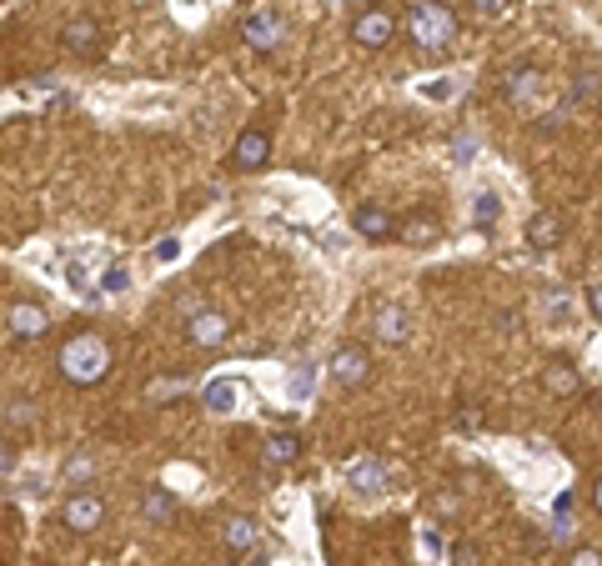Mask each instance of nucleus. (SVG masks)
<instances>
[{"label":"nucleus","instance_id":"31","mask_svg":"<svg viewBox=\"0 0 602 566\" xmlns=\"http://www.w3.org/2000/svg\"><path fill=\"white\" fill-rule=\"evenodd\" d=\"M291 391H296V396H307V391H312V366H301V376L291 381Z\"/></svg>","mask_w":602,"mask_h":566},{"label":"nucleus","instance_id":"17","mask_svg":"<svg viewBox=\"0 0 602 566\" xmlns=\"http://www.w3.org/2000/svg\"><path fill=\"white\" fill-rule=\"evenodd\" d=\"M261 456H266V466H291L301 456V436L296 431H276V436H266Z\"/></svg>","mask_w":602,"mask_h":566},{"label":"nucleus","instance_id":"34","mask_svg":"<svg viewBox=\"0 0 602 566\" xmlns=\"http://www.w3.org/2000/svg\"><path fill=\"white\" fill-rule=\"evenodd\" d=\"M592 506L602 511V476H597V486H592Z\"/></svg>","mask_w":602,"mask_h":566},{"label":"nucleus","instance_id":"15","mask_svg":"<svg viewBox=\"0 0 602 566\" xmlns=\"http://www.w3.org/2000/svg\"><path fill=\"white\" fill-rule=\"evenodd\" d=\"M522 236H527V246H532V251H552V246H562V216L537 211V216H527Z\"/></svg>","mask_w":602,"mask_h":566},{"label":"nucleus","instance_id":"2","mask_svg":"<svg viewBox=\"0 0 602 566\" xmlns=\"http://www.w3.org/2000/svg\"><path fill=\"white\" fill-rule=\"evenodd\" d=\"M56 371H61V381H71V386H96V381L111 376V346H106L96 331H76V336L61 346Z\"/></svg>","mask_w":602,"mask_h":566},{"label":"nucleus","instance_id":"5","mask_svg":"<svg viewBox=\"0 0 602 566\" xmlns=\"http://www.w3.org/2000/svg\"><path fill=\"white\" fill-rule=\"evenodd\" d=\"M61 521H66L76 536H91V531L106 526V501H101L96 491H71V496L61 501Z\"/></svg>","mask_w":602,"mask_h":566},{"label":"nucleus","instance_id":"14","mask_svg":"<svg viewBox=\"0 0 602 566\" xmlns=\"http://www.w3.org/2000/svg\"><path fill=\"white\" fill-rule=\"evenodd\" d=\"M397 241H402V246H437V241H442V221H437V216L412 211V216H402Z\"/></svg>","mask_w":602,"mask_h":566},{"label":"nucleus","instance_id":"19","mask_svg":"<svg viewBox=\"0 0 602 566\" xmlns=\"http://www.w3.org/2000/svg\"><path fill=\"white\" fill-rule=\"evenodd\" d=\"M221 541H226L231 551H251V546L261 541V526H256L251 516H231V521L221 526Z\"/></svg>","mask_w":602,"mask_h":566},{"label":"nucleus","instance_id":"12","mask_svg":"<svg viewBox=\"0 0 602 566\" xmlns=\"http://www.w3.org/2000/svg\"><path fill=\"white\" fill-rule=\"evenodd\" d=\"M352 226H357V236H367V241H377V246H382V241H392V236H397V226H402V221H397L387 206H357Z\"/></svg>","mask_w":602,"mask_h":566},{"label":"nucleus","instance_id":"10","mask_svg":"<svg viewBox=\"0 0 602 566\" xmlns=\"http://www.w3.org/2000/svg\"><path fill=\"white\" fill-rule=\"evenodd\" d=\"M226 336H231V321L221 316V311H191L186 316V341L191 346H226Z\"/></svg>","mask_w":602,"mask_h":566},{"label":"nucleus","instance_id":"20","mask_svg":"<svg viewBox=\"0 0 602 566\" xmlns=\"http://www.w3.org/2000/svg\"><path fill=\"white\" fill-rule=\"evenodd\" d=\"M141 511H146V521H171L176 516V496L166 491V486H146V496H141Z\"/></svg>","mask_w":602,"mask_h":566},{"label":"nucleus","instance_id":"24","mask_svg":"<svg viewBox=\"0 0 602 566\" xmlns=\"http://www.w3.org/2000/svg\"><path fill=\"white\" fill-rule=\"evenodd\" d=\"M567 566H602V551H592V546H572V551H567Z\"/></svg>","mask_w":602,"mask_h":566},{"label":"nucleus","instance_id":"29","mask_svg":"<svg viewBox=\"0 0 602 566\" xmlns=\"http://www.w3.org/2000/svg\"><path fill=\"white\" fill-rule=\"evenodd\" d=\"M16 421H21V426L31 421V411H26V401H6V426L16 431Z\"/></svg>","mask_w":602,"mask_h":566},{"label":"nucleus","instance_id":"16","mask_svg":"<svg viewBox=\"0 0 602 566\" xmlns=\"http://www.w3.org/2000/svg\"><path fill=\"white\" fill-rule=\"evenodd\" d=\"M542 386L552 391V396H572V391H582V376H577V366L572 361H547V371H542Z\"/></svg>","mask_w":602,"mask_h":566},{"label":"nucleus","instance_id":"1","mask_svg":"<svg viewBox=\"0 0 602 566\" xmlns=\"http://www.w3.org/2000/svg\"><path fill=\"white\" fill-rule=\"evenodd\" d=\"M407 41L417 46L422 61H442L457 46V16L447 0H417L407 11Z\"/></svg>","mask_w":602,"mask_h":566},{"label":"nucleus","instance_id":"32","mask_svg":"<svg viewBox=\"0 0 602 566\" xmlns=\"http://www.w3.org/2000/svg\"><path fill=\"white\" fill-rule=\"evenodd\" d=\"M427 96H432V101H447V96H452V81H432Z\"/></svg>","mask_w":602,"mask_h":566},{"label":"nucleus","instance_id":"3","mask_svg":"<svg viewBox=\"0 0 602 566\" xmlns=\"http://www.w3.org/2000/svg\"><path fill=\"white\" fill-rule=\"evenodd\" d=\"M397 11L392 6H367L357 21H352V41L357 46H367V51H387L392 41H397Z\"/></svg>","mask_w":602,"mask_h":566},{"label":"nucleus","instance_id":"30","mask_svg":"<svg viewBox=\"0 0 602 566\" xmlns=\"http://www.w3.org/2000/svg\"><path fill=\"white\" fill-rule=\"evenodd\" d=\"M101 286H106V291H126V271H121V266H111V271L101 276Z\"/></svg>","mask_w":602,"mask_h":566},{"label":"nucleus","instance_id":"11","mask_svg":"<svg viewBox=\"0 0 602 566\" xmlns=\"http://www.w3.org/2000/svg\"><path fill=\"white\" fill-rule=\"evenodd\" d=\"M61 46H66L71 56H96V51H101V26H96L91 16H71V21L61 26Z\"/></svg>","mask_w":602,"mask_h":566},{"label":"nucleus","instance_id":"7","mask_svg":"<svg viewBox=\"0 0 602 566\" xmlns=\"http://www.w3.org/2000/svg\"><path fill=\"white\" fill-rule=\"evenodd\" d=\"M6 331H11V341H41L51 331V316L36 301H11L6 306Z\"/></svg>","mask_w":602,"mask_h":566},{"label":"nucleus","instance_id":"21","mask_svg":"<svg viewBox=\"0 0 602 566\" xmlns=\"http://www.w3.org/2000/svg\"><path fill=\"white\" fill-rule=\"evenodd\" d=\"M206 406L221 411V416L236 411V381H211V386H206Z\"/></svg>","mask_w":602,"mask_h":566},{"label":"nucleus","instance_id":"25","mask_svg":"<svg viewBox=\"0 0 602 566\" xmlns=\"http://www.w3.org/2000/svg\"><path fill=\"white\" fill-rule=\"evenodd\" d=\"M472 11H482V16H507L512 11V0H467Z\"/></svg>","mask_w":602,"mask_h":566},{"label":"nucleus","instance_id":"33","mask_svg":"<svg viewBox=\"0 0 602 566\" xmlns=\"http://www.w3.org/2000/svg\"><path fill=\"white\" fill-rule=\"evenodd\" d=\"M587 306H592V316H597V321H602V281H597V286H592V291H587Z\"/></svg>","mask_w":602,"mask_h":566},{"label":"nucleus","instance_id":"27","mask_svg":"<svg viewBox=\"0 0 602 566\" xmlns=\"http://www.w3.org/2000/svg\"><path fill=\"white\" fill-rule=\"evenodd\" d=\"M91 471H96V461H91V456H76V461L66 466V481H86Z\"/></svg>","mask_w":602,"mask_h":566},{"label":"nucleus","instance_id":"28","mask_svg":"<svg viewBox=\"0 0 602 566\" xmlns=\"http://www.w3.org/2000/svg\"><path fill=\"white\" fill-rule=\"evenodd\" d=\"M452 561H457V566H477V561H482V546H472V541H462V546L452 551Z\"/></svg>","mask_w":602,"mask_h":566},{"label":"nucleus","instance_id":"18","mask_svg":"<svg viewBox=\"0 0 602 566\" xmlns=\"http://www.w3.org/2000/svg\"><path fill=\"white\" fill-rule=\"evenodd\" d=\"M347 486L362 491V496H377V491H387V466L382 461H357L352 476H347Z\"/></svg>","mask_w":602,"mask_h":566},{"label":"nucleus","instance_id":"26","mask_svg":"<svg viewBox=\"0 0 602 566\" xmlns=\"http://www.w3.org/2000/svg\"><path fill=\"white\" fill-rule=\"evenodd\" d=\"M176 256H181V236H166V241H156V261H166V266H171Z\"/></svg>","mask_w":602,"mask_h":566},{"label":"nucleus","instance_id":"9","mask_svg":"<svg viewBox=\"0 0 602 566\" xmlns=\"http://www.w3.org/2000/svg\"><path fill=\"white\" fill-rule=\"evenodd\" d=\"M372 331H377V341H382V346H402V341L412 336V311H407V306H397V301H382V306H377V316H372Z\"/></svg>","mask_w":602,"mask_h":566},{"label":"nucleus","instance_id":"4","mask_svg":"<svg viewBox=\"0 0 602 566\" xmlns=\"http://www.w3.org/2000/svg\"><path fill=\"white\" fill-rule=\"evenodd\" d=\"M327 376H332L342 391L367 386V381H372V351H367V346H357V341L337 346V351H332V361H327Z\"/></svg>","mask_w":602,"mask_h":566},{"label":"nucleus","instance_id":"23","mask_svg":"<svg viewBox=\"0 0 602 566\" xmlns=\"http://www.w3.org/2000/svg\"><path fill=\"white\" fill-rule=\"evenodd\" d=\"M472 221H477V226H492V221H497V196H492V191H477V201H472Z\"/></svg>","mask_w":602,"mask_h":566},{"label":"nucleus","instance_id":"22","mask_svg":"<svg viewBox=\"0 0 602 566\" xmlns=\"http://www.w3.org/2000/svg\"><path fill=\"white\" fill-rule=\"evenodd\" d=\"M171 396H186V376H166V381H151V386H146V401H151V406H161V401H171Z\"/></svg>","mask_w":602,"mask_h":566},{"label":"nucleus","instance_id":"8","mask_svg":"<svg viewBox=\"0 0 602 566\" xmlns=\"http://www.w3.org/2000/svg\"><path fill=\"white\" fill-rule=\"evenodd\" d=\"M266 156H271L266 126H246V131L236 136V146H231V171H261Z\"/></svg>","mask_w":602,"mask_h":566},{"label":"nucleus","instance_id":"35","mask_svg":"<svg viewBox=\"0 0 602 566\" xmlns=\"http://www.w3.org/2000/svg\"><path fill=\"white\" fill-rule=\"evenodd\" d=\"M597 111H602V96H597Z\"/></svg>","mask_w":602,"mask_h":566},{"label":"nucleus","instance_id":"13","mask_svg":"<svg viewBox=\"0 0 602 566\" xmlns=\"http://www.w3.org/2000/svg\"><path fill=\"white\" fill-rule=\"evenodd\" d=\"M537 91H542V71H537V66H527V61H522V66L502 71V96H507L512 106H527Z\"/></svg>","mask_w":602,"mask_h":566},{"label":"nucleus","instance_id":"6","mask_svg":"<svg viewBox=\"0 0 602 566\" xmlns=\"http://www.w3.org/2000/svg\"><path fill=\"white\" fill-rule=\"evenodd\" d=\"M241 41L266 56V51H276V46L286 41V26H281V16H276L271 6H261V11H251V16L241 21Z\"/></svg>","mask_w":602,"mask_h":566}]
</instances>
